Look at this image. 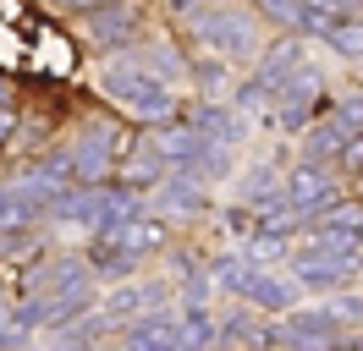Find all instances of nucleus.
<instances>
[{
    "mask_svg": "<svg viewBox=\"0 0 363 351\" xmlns=\"http://www.w3.org/2000/svg\"><path fill=\"white\" fill-rule=\"evenodd\" d=\"M127 346H182V313L155 307V313L133 318L127 324Z\"/></svg>",
    "mask_w": 363,
    "mask_h": 351,
    "instance_id": "12",
    "label": "nucleus"
},
{
    "mask_svg": "<svg viewBox=\"0 0 363 351\" xmlns=\"http://www.w3.org/2000/svg\"><path fill=\"white\" fill-rule=\"evenodd\" d=\"M187 33L204 44L215 61H253L259 55V22L248 11H237L231 0H204L199 11L187 6Z\"/></svg>",
    "mask_w": 363,
    "mask_h": 351,
    "instance_id": "3",
    "label": "nucleus"
},
{
    "mask_svg": "<svg viewBox=\"0 0 363 351\" xmlns=\"http://www.w3.org/2000/svg\"><path fill=\"white\" fill-rule=\"evenodd\" d=\"M127 149H133V132H127V127H116V121H94V127L67 149L72 181H105Z\"/></svg>",
    "mask_w": 363,
    "mask_h": 351,
    "instance_id": "5",
    "label": "nucleus"
},
{
    "mask_svg": "<svg viewBox=\"0 0 363 351\" xmlns=\"http://www.w3.org/2000/svg\"><path fill=\"white\" fill-rule=\"evenodd\" d=\"M325 105V77H319L314 66H297L286 83L275 88V99H270V121L281 132H303L308 121H314V110Z\"/></svg>",
    "mask_w": 363,
    "mask_h": 351,
    "instance_id": "6",
    "label": "nucleus"
},
{
    "mask_svg": "<svg viewBox=\"0 0 363 351\" xmlns=\"http://www.w3.org/2000/svg\"><path fill=\"white\" fill-rule=\"evenodd\" d=\"M286 203H292L297 219H308V214H319V209L341 203V181L325 171V159H303V165L286 176Z\"/></svg>",
    "mask_w": 363,
    "mask_h": 351,
    "instance_id": "8",
    "label": "nucleus"
},
{
    "mask_svg": "<svg viewBox=\"0 0 363 351\" xmlns=\"http://www.w3.org/2000/svg\"><path fill=\"white\" fill-rule=\"evenodd\" d=\"M363 269V247H341V253H314V247H297L292 253V280L308 291H330V285L352 280Z\"/></svg>",
    "mask_w": 363,
    "mask_h": 351,
    "instance_id": "7",
    "label": "nucleus"
},
{
    "mask_svg": "<svg viewBox=\"0 0 363 351\" xmlns=\"http://www.w3.org/2000/svg\"><path fill=\"white\" fill-rule=\"evenodd\" d=\"M0 302H6V297H0Z\"/></svg>",
    "mask_w": 363,
    "mask_h": 351,
    "instance_id": "20",
    "label": "nucleus"
},
{
    "mask_svg": "<svg viewBox=\"0 0 363 351\" xmlns=\"http://www.w3.org/2000/svg\"><path fill=\"white\" fill-rule=\"evenodd\" d=\"M336 105H341V110H347V115H352V127H358V132H363V88H347V93H341Z\"/></svg>",
    "mask_w": 363,
    "mask_h": 351,
    "instance_id": "16",
    "label": "nucleus"
},
{
    "mask_svg": "<svg viewBox=\"0 0 363 351\" xmlns=\"http://www.w3.org/2000/svg\"><path fill=\"white\" fill-rule=\"evenodd\" d=\"M199 83H204V93H209V99H226V83H231V71H226L220 61H204V66H199Z\"/></svg>",
    "mask_w": 363,
    "mask_h": 351,
    "instance_id": "14",
    "label": "nucleus"
},
{
    "mask_svg": "<svg viewBox=\"0 0 363 351\" xmlns=\"http://www.w3.org/2000/svg\"><path fill=\"white\" fill-rule=\"evenodd\" d=\"M215 280L226 285L231 297H242V302H253V307H270V313H286V307L297 302V280H275L264 263L242 258V253H231V258L215 263Z\"/></svg>",
    "mask_w": 363,
    "mask_h": 351,
    "instance_id": "4",
    "label": "nucleus"
},
{
    "mask_svg": "<svg viewBox=\"0 0 363 351\" xmlns=\"http://www.w3.org/2000/svg\"><path fill=\"white\" fill-rule=\"evenodd\" d=\"M89 39L94 44H127L133 39V28H138V11L127 6V0H111V6H99V11H89Z\"/></svg>",
    "mask_w": 363,
    "mask_h": 351,
    "instance_id": "11",
    "label": "nucleus"
},
{
    "mask_svg": "<svg viewBox=\"0 0 363 351\" xmlns=\"http://www.w3.org/2000/svg\"><path fill=\"white\" fill-rule=\"evenodd\" d=\"M99 93L121 105L133 121H171L177 115V88L171 77H160L155 66H143L138 55H116L99 66Z\"/></svg>",
    "mask_w": 363,
    "mask_h": 351,
    "instance_id": "1",
    "label": "nucleus"
},
{
    "mask_svg": "<svg viewBox=\"0 0 363 351\" xmlns=\"http://www.w3.org/2000/svg\"><path fill=\"white\" fill-rule=\"evenodd\" d=\"M177 6H193V0H177Z\"/></svg>",
    "mask_w": 363,
    "mask_h": 351,
    "instance_id": "19",
    "label": "nucleus"
},
{
    "mask_svg": "<svg viewBox=\"0 0 363 351\" xmlns=\"http://www.w3.org/2000/svg\"><path fill=\"white\" fill-rule=\"evenodd\" d=\"M165 297H171V285H160V280L121 285V291H111V302H105V318H111V324H127V318H138V313L165 307Z\"/></svg>",
    "mask_w": 363,
    "mask_h": 351,
    "instance_id": "10",
    "label": "nucleus"
},
{
    "mask_svg": "<svg viewBox=\"0 0 363 351\" xmlns=\"http://www.w3.org/2000/svg\"><path fill=\"white\" fill-rule=\"evenodd\" d=\"M11 137H17V110H11V105H0V149H6Z\"/></svg>",
    "mask_w": 363,
    "mask_h": 351,
    "instance_id": "17",
    "label": "nucleus"
},
{
    "mask_svg": "<svg viewBox=\"0 0 363 351\" xmlns=\"http://www.w3.org/2000/svg\"><path fill=\"white\" fill-rule=\"evenodd\" d=\"M264 11H270L275 22H286V28H297V11H303V0H264Z\"/></svg>",
    "mask_w": 363,
    "mask_h": 351,
    "instance_id": "15",
    "label": "nucleus"
},
{
    "mask_svg": "<svg viewBox=\"0 0 363 351\" xmlns=\"http://www.w3.org/2000/svg\"><path fill=\"white\" fill-rule=\"evenodd\" d=\"M363 324V297H330L314 307H286V324H270L259 340H286V346H341Z\"/></svg>",
    "mask_w": 363,
    "mask_h": 351,
    "instance_id": "2",
    "label": "nucleus"
},
{
    "mask_svg": "<svg viewBox=\"0 0 363 351\" xmlns=\"http://www.w3.org/2000/svg\"><path fill=\"white\" fill-rule=\"evenodd\" d=\"M325 44H330L336 55H347V61H363V22L336 17L330 28H325Z\"/></svg>",
    "mask_w": 363,
    "mask_h": 351,
    "instance_id": "13",
    "label": "nucleus"
},
{
    "mask_svg": "<svg viewBox=\"0 0 363 351\" xmlns=\"http://www.w3.org/2000/svg\"><path fill=\"white\" fill-rule=\"evenodd\" d=\"M0 105H11V88H0Z\"/></svg>",
    "mask_w": 363,
    "mask_h": 351,
    "instance_id": "18",
    "label": "nucleus"
},
{
    "mask_svg": "<svg viewBox=\"0 0 363 351\" xmlns=\"http://www.w3.org/2000/svg\"><path fill=\"white\" fill-rule=\"evenodd\" d=\"M303 132H308V137H303V159H336V154L347 149L352 137H358L352 115H347L341 105H330L325 115H319V121H308Z\"/></svg>",
    "mask_w": 363,
    "mask_h": 351,
    "instance_id": "9",
    "label": "nucleus"
}]
</instances>
